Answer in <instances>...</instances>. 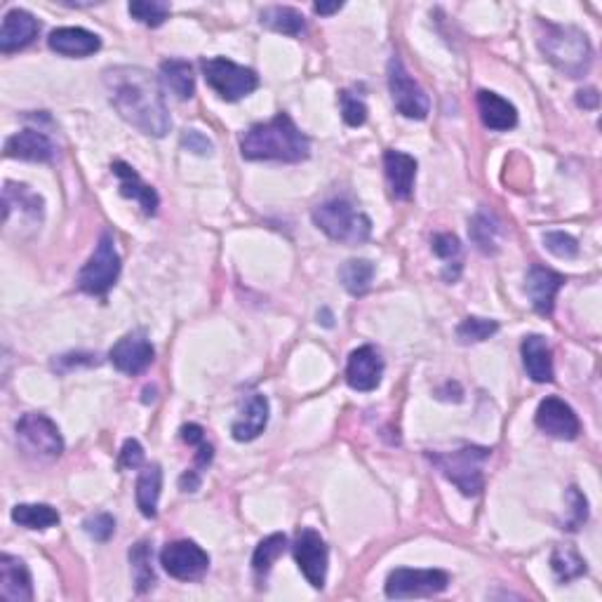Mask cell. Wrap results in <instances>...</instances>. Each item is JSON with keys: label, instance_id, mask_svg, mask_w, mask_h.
Wrapping results in <instances>:
<instances>
[{"label": "cell", "instance_id": "obj_32", "mask_svg": "<svg viewBox=\"0 0 602 602\" xmlns=\"http://www.w3.org/2000/svg\"><path fill=\"white\" fill-rule=\"evenodd\" d=\"M130 565L135 574L137 593H149L156 586V570H153V551L149 541H139L130 548Z\"/></svg>", "mask_w": 602, "mask_h": 602}, {"label": "cell", "instance_id": "obj_38", "mask_svg": "<svg viewBox=\"0 0 602 602\" xmlns=\"http://www.w3.org/2000/svg\"><path fill=\"white\" fill-rule=\"evenodd\" d=\"M497 332H499L497 320L468 316L461 320V325L457 327V339L461 344H480V341L494 337Z\"/></svg>", "mask_w": 602, "mask_h": 602}, {"label": "cell", "instance_id": "obj_14", "mask_svg": "<svg viewBox=\"0 0 602 602\" xmlns=\"http://www.w3.org/2000/svg\"><path fill=\"white\" fill-rule=\"evenodd\" d=\"M537 426L546 436L558 438V440H574L581 433V421L577 412L572 410V405H567L565 400L548 396L539 403L537 407Z\"/></svg>", "mask_w": 602, "mask_h": 602}, {"label": "cell", "instance_id": "obj_36", "mask_svg": "<svg viewBox=\"0 0 602 602\" xmlns=\"http://www.w3.org/2000/svg\"><path fill=\"white\" fill-rule=\"evenodd\" d=\"M285 548H287V537L280 532L266 537L262 544L257 546V551H254V555H252V570H254V574H257L259 581H264L266 577H269L273 563H276L280 555L285 553Z\"/></svg>", "mask_w": 602, "mask_h": 602}, {"label": "cell", "instance_id": "obj_43", "mask_svg": "<svg viewBox=\"0 0 602 602\" xmlns=\"http://www.w3.org/2000/svg\"><path fill=\"white\" fill-rule=\"evenodd\" d=\"M182 146L186 151L196 153V156H210V153L214 151L212 139L203 135L200 130H186L182 135Z\"/></svg>", "mask_w": 602, "mask_h": 602}, {"label": "cell", "instance_id": "obj_2", "mask_svg": "<svg viewBox=\"0 0 602 602\" xmlns=\"http://www.w3.org/2000/svg\"><path fill=\"white\" fill-rule=\"evenodd\" d=\"M240 153L245 160L301 163L311 156V139L287 113H278L269 123H257L245 132L240 139Z\"/></svg>", "mask_w": 602, "mask_h": 602}, {"label": "cell", "instance_id": "obj_11", "mask_svg": "<svg viewBox=\"0 0 602 602\" xmlns=\"http://www.w3.org/2000/svg\"><path fill=\"white\" fill-rule=\"evenodd\" d=\"M292 553L306 581L313 588H323L327 579V560H330L325 539L311 527H301L292 544Z\"/></svg>", "mask_w": 602, "mask_h": 602}, {"label": "cell", "instance_id": "obj_22", "mask_svg": "<svg viewBox=\"0 0 602 602\" xmlns=\"http://www.w3.org/2000/svg\"><path fill=\"white\" fill-rule=\"evenodd\" d=\"M48 45L52 52L62 57H90L102 48V38L97 33H92L88 29H80V26H62V29H55L50 33Z\"/></svg>", "mask_w": 602, "mask_h": 602}, {"label": "cell", "instance_id": "obj_17", "mask_svg": "<svg viewBox=\"0 0 602 602\" xmlns=\"http://www.w3.org/2000/svg\"><path fill=\"white\" fill-rule=\"evenodd\" d=\"M113 175L118 177V191L123 198L135 200V203L142 207V212L146 217H156L158 207H160V198L156 189L151 184H146L142 177L137 175V170L132 165L123 163V160H116L111 165Z\"/></svg>", "mask_w": 602, "mask_h": 602}, {"label": "cell", "instance_id": "obj_34", "mask_svg": "<svg viewBox=\"0 0 602 602\" xmlns=\"http://www.w3.org/2000/svg\"><path fill=\"white\" fill-rule=\"evenodd\" d=\"M374 278V264L367 259H349L339 269V280L346 287V292H351L353 297H363L370 290Z\"/></svg>", "mask_w": 602, "mask_h": 602}, {"label": "cell", "instance_id": "obj_9", "mask_svg": "<svg viewBox=\"0 0 602 602\" xmlns=\"http://www.w3.org/2000/svg\"><path fill=\"white\" fill-rule=\"evenodd\" d=\"M389 90L400 116L410 120H424L428 111H431V102H428L424 88L410 76V71L405 69L400 57H391L389 62Z\"/></svg>", "mask_w": 602, "mask_h": 602}, {"label": "cell", "instance_id": "obj_3", "mask_svg": "<svg viewBox=\"0 0 602 602\" xmlns=\"http://www.w3.org/2000/svg\"><path fill=\"white\" fill-rule=\"evenodd\" d=\"M539 50L555 69L570 78L586 76L593 64L591 40L577 26L541 22L539 24Z\"/></svg>", "mask_w": 602, "mask_h": 602}, {"label": "cell", "instance_id": "obj_28", "mask_svg": "<svg viewBox=\"0 0 602 602\" xmlns=\"http://www.w3.org/2000/svg\"><path fill=\"white\" fill-rule=\"evenodd\" d=\"M19 207V212L29 219L31 224H40L43 219V198L38 193H33L26 184H15V182H5L3 189V212L12 210V207Z\"/></svg>", "mask_w": 602, "mask_h": 602}, {"label": "cell", "instance_id": "obj_39", "mask_svg": "<svg viewBox=\"0 0 602 602\" xmlns=\"http://www.w3.org/2000/svg\"><path fill=\"white\" fill-rule=\"evenodd\" d=\"M339 104H341V116H344L346 125H349V127L365 125L367 104L363 102V97L353 95L351 90H341L339 92Z\"/></svg>", "mask_w": 602, "mask_h": 602}, {"label": "cell", "instance_id": "obj_40", "mask_svg": "<svg viewBox=\"0 0 602 602\" xmlns=\"http://www.w3.org/2000/svg\"><path fill=\"white\" fill-rule=\"evenodd\" d=\"M544 243L546 250L560 259H574L579 254L577 238H572L570 233L565 231H548L544 236Z\"/></svg>", "mask_w": 602, "mask_h": 602}, {"label": "cell", "instance_id": "obj_47", "mask_svg": "<svg viewBox=\"0 0 602 602\" xmlns=\"http://www.w3.org/2000/svg\"><path fill=\"white\" fill-rule=\"evenodd\" d=\"M200 483H203V473L198 471H186L182 478H179V487H182V492H198L200 490Z\"/></svg>", "mask_w": 602, "mask_h": 602}, {"label": "cell", "instance_id": "obj_27", "mask_svg": "<svg viewBox=\"0 0 602 602\" xmlns=\"http://www.w3.org/2000/svg\"><path fill=\"white\" fill-rule=\"evenodd\" d=\"M160 490H163V471L158 464L144 466V471L137 478V508L142 511L144 518H156L158 515V499Z\"/></svg>", "mask_w": 602, "mask_h": 602}, {"label": "cell", "instance_id": "obj_24", "mask_svg": "<svg viewBox=\"0 0 602 602\" xmlns=\"http://www.w3.org/2000/svg\"><path fill=\"white\" fill-rule=\"evenodd\" d=\"M478 111L483 125L494 132H508L518 125V111L515 106L492 90L478 92Z\"/></svg>", "mask_w": 602, "mask_h": 602}, {"label": "cell", "instance_id": "obj_23", "mask_svg": "<svg viewBox=\"0 0 602 602\" xmlns=\"http://www.w3.org/2000/svg\"><path fill=\"white\" fill-rule=\"evenodd\" d=\"M269 414H271L269 400H266V396H262V393H254V396H250V400L245 403L243 414L233 421L231 426L233 438H236L238 443H250V440L259 438L264 433L266 424H269Z\"/></svg>", "mask_w": 602, "mask_h": 602}, {"label": "cell", "instance_id": "obj_29", "mask_svg": "<svg viewBox=\"0 0 602 602\" xmlns=\"http://www.w3.org/2000/svg\"><path fill=\"white\" fill-rule=\"evenodd\" d=\"M259 22L266 29L283 33V36H301L306 31V19L299 10L285 8V5H273L259 15Z\"/></svg>", "mask_w": 602, "mask_h": 602}, {"label": "cell", "instance_id": "obj_16", "mask_svg": "<svg viewBox=\"0 0 602 602\" xmlns=\"http://www.w3.org/2000/svg\"><path fill=\"white\" fill-rule=\"evenodd\" d=\"M565 285V276H560L558 271L546 269V266H532L527 271L525 290L527 297L532 299L534 311L541 316H551L555 309V297H558L560 287Z\"/></svg>", "mask_w": 602, "mask_h": 602}, {"label": "cell", "instance_id": "obj_10", "mask_svg": "<svg viewBox=\"0 0 602 602\" xmlns=\"http://www.w3.org/2000/svg\"><path fill=\"white\" fill-rule=\"evenodd\" d=\"M450 586V574L443 570H393L386 579V595L393 600L428 598L443 593Z\"/></svg>", "mask_w": 602, "mask_h": 602}, {"label": "cell", "instance_id": "obj_6", "mask_svg": "<svg viewBox=\"0 0 602 602\" xmlns=\"http://www.w3.org/2000/svg\"><path fill=\"white\" fill-rule=\"evenodd\" d=\"M120 269H123V264H120L116 240H113L109 231H104L99 236V243L88 259V264L78 271V290L92 294V297H106L111 287L118 283Z\"/></svg>", "mask_w": 602, "mask_h": 602}, {"label": "cell", "instance_id": "obj_31", "mask_svg": "<svg viewBox=\"0 0 602 602\" xmlns=\"http://www.w3.org/2000/svg\"><path fill=\"white\" fill-rule=\"evenodd\" d=\"M12 520L26 530H50L59 525L62 518L50 504H17L12 508Z\"/></svg>", "mask_w": 602, "mask_h": 602}, {"label": "cell", "instance_id": "obj_37", "mask_svg": "<svg viewBox=\"0 0 602 602\" xmlns=\"http://www.w3.org/2000/svg\"><path fill=\"white\" fill-rule=\"evenodd\" d=\"M127 12H130L132 19H137L144 26L158 29L170 17V3H163V0H132L127 5Z\"/></svg>", "mask_w": 602, "mask_h": 602}, {"label": "cell", "instance_id": "obj_49", "mask_svg": "<svg viewBox=\"0 0 602 602\" xmlns=\"http://www.w3.org/2000/svg\"><path fill=\"white\" fill-rule=\"evenodd\" d=\"M341 8H344V3H316L313 5V10L318 12V15H334V12H339Z\"/></svg>", "mask_w": 602, "mask_h": 602}, {"label": "cell", "instance_id": "obj_15", "mask_svg": "<svg viewBox=\"0 0 602 602\" xmlns=\"http://www.w3.org/2000/svg\"><path fill=\"white\" fill-rule=\"evenodd\" d=\"M381 377H384V358L374 346H360L351 353L346 365V381L353 391H374L381 384Z\"/></svg>", "mask_w": 602, "mask_h": 602}, {"label": "cell", "instance_id": "obj_5", "mask_svg": "<svg viewBox=\"0 0 602 602\" xmlns=\"http://www.w3.org/2000/svg\"><path fill=\"white\" fill-rule=\"evenodd\" d=\"M313 224H316L327 238L344 245H363L372 236L370 217L344 198L320 203L316 210H313Z\"/></svg>", "mask_w": 602, "mask_h": 602}, {"label": "cell", "instance_id": "obj_12", "mask_svg": "<svg viewBox=\"0 0 602 602\" xmlns=\"http://www.w3.org/2000/svg\"><path fill=\"white\" fill-rule=\"evenodd\" d=\"M160 565H163V570L170 574L172 579L196 581L203 577L207 567H210V555H207L196 541L182 539L172 541V544L163 548V553H160Z\"/></svg>", "mask_w": 602, "mask_h": 602}, {"label": "cell", "instance_id": "obj_20", "mask_svg": "<svg viewBox=\"0 0 602 602\" xmlns=\"http://www.w3.org/2000/svg\"><path fill=\"white\" fill-rule=\"evenodd\" d=\"M5 156L29 163H52L57 156V146L40 130H22L5 142Z\"/></svg>", "mask_w": 602, "mask_h": 602}, {"label": "cell", "instance_id": "obj_8", "mask_svg": "<svg viewBox=\"0 0 602 602\" xmlns=\"http://www.w3.org/2000/svg\"><path fill=\"white\" fill-rule=\"evenodd\" d=\"M19 445L38 459H57L64 452V438L55 421L40 412H29L15 426Z\"/></svg>", "mask_w": 602, "mask_h": 602}, {"label": "cell", "instance_id": "obj_7", "mask_svg": "<svg viewBox=\"0 0 602 602\" xmlns=\"http://www.w3.org/2000/svg\"><path fill=\"white\" fill-rule=\"evenodd\" d=\"M205 83L217 92L224 102H238L247 95H252L259 88V76L252 69H245L226 57H212L200 62Z\"/></svg>", "mask_w": 602, "mask_h": 602}, {"label": "cell", "instance_id": "obj_46", "mask_svg": "<svg viewBox=\"0 0 602 602\" xmlns=\"http://www.w3.org/2000/svg\"><path fill=\"white\" fill-rule=\"evenodd\" d=\"M179 436H182L184 443L191 447H198L205 443V431H203V426H198V424H184L182 428H179Z\"/></svg>", "mask_w": 602, "mask_h": 602}, {"label": "cell", "instance_id": "obj_21", "mask_svg": "<svg viewBox=\"0 0 602 602\" xmlns=\"http://www.w3.org/2000/svg\"><path fill=\"white\" fill-rule=\"evenodd\" d=\"M40 24L38 19L26 10H10L0 26V52L10 55V52L24 50L26 45H31L38 38Z\"/></svg>", "mask_w": 602, "mask_h": 602}, {"label": "cell", "instance_id": "obj_48", "mask_svg": "<svg viewBox=\"0 0 602 602\" xmlns=\"http://www.w3.org/2000/svg\"><path fill=\"white\" fill-rule=\"evenodd\" d=\"M598 102H600L598 90L588 88V90H579L577 92V104L581 106V109H595V106H598Z\"/></svg>", "mask_w": 602, "mask_h": 602}, {"label": "cell", "instance_id": "obj_1", "mask_svg": "<svg viewBox=\"0 0 602 602\" xmlns=\"http://www.w3.org/2000/svg\"><path fill=\"white\" fill-rule=\"evenodd\" d=\"M104 85L118 116L146 137H165L172 127L158 78L142 66H113L104 71Z\"/></svg>", "mask_w": 602, "mask_h": 602}, {"label": "cell", "instance_id": "obj_18", "mask_svg": "<svg viewBox=\"0 0 602 602\" xmlns=\"http://www.w3.org/2000/svg\"><path fill=\"white\" fill-rule=\"evenodd\" d=\"M0 598L8 602L33 600L31 572L24 560L17 558V555H0Z\"/></svg>", "mask_w": 602, "mask_h": 602}, {"label": "cell", "instance_id": "obj_25", "mask_svg": "<svg viewBox=\"0 0 602 602\" xmlns=\"http://www.w3.org/2000/svg\"><path fill=\"white\" fill-rule=\"evenodd\" d=\"M520 353H523V365L527 377L537 381V384H551L553 356H551V349H548L546 339L539 337V334H530V337H525L523 346H520Z\"/></svg>", "mask_w": 602, "mask_h": 602}, {"label": "cell", "instance_id": "obj_26", "mask_svg": "<svg viewBox=\"0 0 602 602\" xmlns=\"http://www.w3.org/2000/svg\"><path fill=\"white\" fill-rule=\"evenodd\" d=\"M160 80L167 90L175 95L179 102H186L196 95V76H193V66L184 59H165L160 64Z\"/></svg>", "mask_w": 602, "mask_h": 602}, {"label": "cell", "instance_id": "obj_30", "mask_svg": "<svg viewBox=\"0 0 602 602\" xmlns=\"http://www.w3.org/2000/svg\"><path fill=\"white\" fill-rule=\"evenodd\" d=\"M468 236L473 245L483 254H494L499 250V219L492 212L480 210L473 214L471 224H468Z\"/></svg>", "mask_w": 602, "mask_h": 602}, {"label": "cell", "instance_id": "obj_19", "mask_svg": "<svg viewBox=\"0 0 602 602\" xmlns=\"http://www.w3.org/2000/svg\"><path fill=\"white\" fill-rule=\"evenodd\" d=\"M384 175L393 198L410 200L417 182V160L410 153L389 149L384 153Z\"/></svg>", "mask_w": 602, "mask_h": 602}, {"label": "cell", "instance_id": "obj_13", "mask_svg": "<svg viewBox=\"0 0 602 602\" xmlns=\"http://www.w3.org/2000/svg\"><path fill=\"white\" fill-rule=\"evenodd\" d=\"M153 358H156V349H153V344L144 332L125 334L123 339H118L116 344H113L109 353L113 367H116L118 372L130 374V377H137V374L149 370Z\"/></svg>", "mask_w": 602, "mask_h": 602}, {"label": "cell", "instance_id": "obj_35", "mask_svg": "<svg viewBox=\"0 0 602 602\" xmlns=\"http://www.w3.org/2000/svg\"><path fill=\"white\" fill-rule=\"evenodd\" d=\"M431 247H433V252H436V257H440L445 262L443 278L447 280V283H454V280H457L459 273H461V243H459V238L454 236V233H438V236H433Z\"/></svg>", "mask_w": 602, "mask_h": 602}, {"label": "cell", "instance_id": "obj_44", "mask_svg": "<svg viewBox=\"0 0 602 602\" xmlns=\"http://www.w3.org/2000/svg\"><path fill=\"white\" fill-rule=\"evenodd\" d=\"M118 461H120V468H142L144 466V447L139 445V440H135V438L125 440Z\"/></svg>", "mask_w": 602, "mask_h": 602}, {"label": "cell", "instance_id": "obj_41", "mask_svg": "<svg viewBox=\"0 0 602 602\" xmlns=\"http://www.w3.org/2000/svg\"><path fill=\"white\" fill-rule=\"evenodd\" d=\"M83 530L88 532L90 539L99 541V544H106V541L116 534V520H113V515L109 513H95L85 520Z\"/></svg>", "mask_w": 602, "mask_h": 602}, {"label": "cell", "instance_id": "obj_42", "mask_svg": "<svg viewBox=\"0 0 602 602\" xmlns=\"http://www.w3.org/2000/svg\"><path fill=\"white\" fill-rule=\"evenodd\" d=\"M567 499H570V518L565 520L563 530L567 532H577L581 525L588 520V501L584 494L579 492V487H570V492H567Z\"/></svg>", "mask_w": 602, "mask_h": 602}, {"label": "cell", "instance_id": "obj_33", "mask_svg": "<svg viewBox=\"0 0 602 602\" xmlns=\"http://www.w3.org/2000/svg\"><path fill=\"white\" fill-rule=\"evenodd\" d=\"M551 570L555 574V579L560 584H567V581H574L586 574V560L581 558L579 551L574 546H558L551 555Z\"/></svg>", "mask_w": 602, "mask_h": 602}, {"label": "cell", "instance_id": "obj_4", "mask_svg": "<svg viewBox=\"0 0 602 602\" xmlns=\"http://www.w3.org/2000/svg\"><path fill=\"white\" fill-rule=\"evenodd\" d=\"M492 457L490 447L464 445L454 452H431L428 459L464 497H480L485 490L483 466Z\"/></svg>", "mask_w": 602, "mask_h": 602}, {"label": "cell", "instance_id": "obj_45", "mask_svg": "<svg viewBox=\"0 0 602 602\" xmlns=\"http://www.w3.org/2000/svg\"><path fill=\"white\" fill-rule=\"evenodd\" d=\"M78 365H85V367L99 365V360L97 356H92V353H66V356H59L55 363H52V367L59 372H69Z\"/></svg>", "mask_w": 602, "mask_h": 602}]
</instances>
